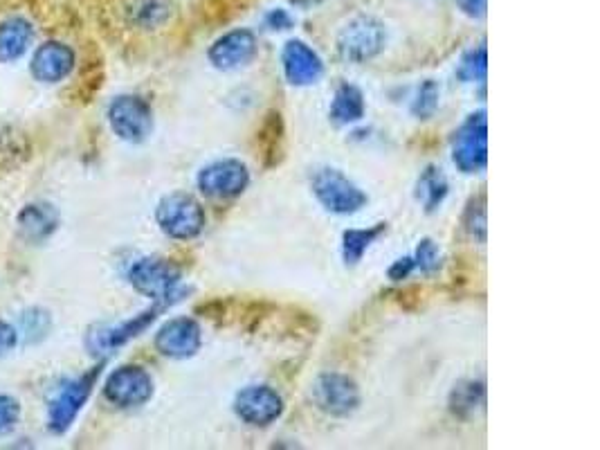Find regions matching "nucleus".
<instances>
[{"label":"nucleus","instance_id":"nucleus-1","mask_svg":"<svg viewBox=\"0 0 600 450\" xmlns=\"http://www.w3.org/2000/svg\"><path fill=\"white\" fill-rule=\"evenodd\" d=\"M129 279L135 291L162 306L183 300L187 293L185 288H180V279H183L180 270L171 261L160 257H144L135 261L129 270Z\"/></svg>","mask_w":600,"mask_h":450},{"label":"nucleus","instance_id":"nucleus-2","mask_svg":"<svg viewBox=\"0 0 600 450\" xmlns=\"http://www.w3.org/2000/svg\"><path fill=\"white\" fill-rule=\"evenodd\" d=\"M156 221L167 237L189 241L205 230V210L192 194L176 192L158 203Z\"/></svg>","mask_w":600,"mask_h":450},{"label":"nucleus","instance_id":"nucleus-3","mask_svg":"<svg viewBox=\"0 0 600 450\" xmlns=\"http://www.w3.org/2000/svg\"><path fill=\"white\" fill-rule=\"evenodd\" d=\"M311 187L317 201L324 205V210L333 214H353L367 205V194L349 176H344L340 169H317L311 176Z\"/></svg>","mask_w":600,"mask_h":450},{"label":"nucleus","instance_id":"nucleus-4","mask_svg":"<svg viewBox=\"0 0 600 450\" xmlns=\"http://www.w3.org/2000/svg\"><path fill=\"white\" fill-rule=\"evenodd\" d=\"M385 27L374 16H356L338 34V52L344 61L365 63L385 48Z\"/></svg>","mask_w":600,"mask_h":450},{"label":"nucleus","instance_id":"nucleus-5","mask_svg":"<svg viewBox=\"0 0 600 450\" xmlns=\"http://www.w3.org/2000/svg\"><path fill=\"white\" fill-rule=\"evenodd\" d=\"M99 374H102V367H95L84 376L75 378V381H68L61 387L59 394L54 396V401L50 403V412H48L50 432H54V435H63V432L70 430L72 423H75V419L79 417L81 408L86 405L88 396L93 394V387L97 383Z\"/></svg>","mask_w":600,"mask_h":450},{"label":"nucleus","instance_id":"nucleus-6","mask_svg":"<svg viewBox=\"0 0 600 450\" xmlns=\"http://www.w3.org/2000/svg\"><path fill=\"white\" fill-rule=\"evenodd\" d=\"M452 160L461 171L475 174L488 162V122L486 113H472L461 129L454 133L452 142Z\"/></svg>","mask_w":600,"mask_h":450},{"label":"nucleus","instance_id":"nucleus-7","mask_svg":"<svg viewBox=\"0 0 600 450\" xmlns=\"http://www.w3.org/2000/svg\"><path fill=\"white\" fill-rule=\"evenodd\" d=\"M108 122L117 138L126 142H144L153 131L151 106L138 95H120L108 106Z\"/></svg>","mask_w":600,"mask_h":450},{"label":"nucleus","instance_id":"nucleus-8","mask_svg":"<svg viewBox=\"0 0 600 450\" xmlns=\"http://www.w3.org/2000/svg\"><path fill=\"white\" fill-rule=\"evenodd\" d=\"M104 396L117 408H138L153 396V378L147 369L138 365H124L108 376Z\"/></svg>","mask_w":600,"mask_h":450},{"label":"nucleus","instance_id":"nucleus-9","mask_svg":"<svg viewBox=\"0 0 600 450\" xmlns=\"http://www.w3.org/2000/svg\"><path fill=\"white\" fill-rule=\"evenodd\" d=\"M198 189L209 198H234L250 185V171L241 160H216L200 169Z\"/></svg>","mask_w":600,"mask_h":450},{"label":"nucleus","instance_id":"nucleus-10","mask_svg":"<svg viewBox=\"0 0 600 450\" xmlns=\"http://www.w3.org/2000/svg\"><path fill=\"white\" fill-rule=\"evenodd\" d=\"M234 412L250 426H270L284 412V401L268 385H248L236 394Z\"/></svg>","mask_w":600,"mask_h":450},{"label":"nucleus","instance_id":"nucleus-11","mask_svg":"<svg viewBox=\"0 0 600 450\" xmlns=\"http://www.w3.org/2000/svg\"><path fill=\"white\" fill-rule=\"evenodd\" d=\"M315 403L333 417H349L358 408V385L344 374H322L315 383Z\"/></svg>","mask_w":600,"mask_h":450},{"label":"nucleus","instance_id":"nucleus-12","mask_svg":"<svg viewBox=\"0 0 600 450\" xmlns=\"http://www.w3.org/2000/svg\"><path fill=\"white\" fill-rule=\"evenodd\" d=\"M203 342V333H200L198 322L192 318H174L167 324H162L158 336H156V347L162 356L183 360L194 356Z\"/></svg>","mask_w":600,"mask_h":450},{"label":"nucleus","instance_id":"nucleus-13","mask_svg":"<svg viewBox=\"0 0 600 450\" xmlns=\"http://www.w3.org/2000/svg\"><path fill=\"white\" fill-rule=\"evenodd\" d=\"M75 70V52L66 43L48 41L34 52L30 72L41 84H57Z\"/></svg>","mask_w":600,"mask_h":450},{"label":"nucleus","instance_id":"nucleus-14","mask_svg":"<svg viewBox=\"0 0 600 450\" xmlns=\"http://www.w3.org/2000/svg\"><path fill=\"white\" fill-rule=\"evenodd\" d=\"M257 54V36L250 30H232L216 39L209 48V61L221 70H234L248 66Z\"/></svg>","mask_w":600,"mask_h":450},{"label":"nucleus","instance_id":"nucleus-15","mask_svg":"<svg viewBox=\"0 0 600 450\" xmlns=\"http://www.w3.org/2000/svg\"><path fill=\"white\" fill-rule=\"evenodd\" d=\"M281 63H284L286 79L295 86H311L322 77L324 72V63L320 59V54H317L311 45H306L299 39H293L284 45Z\"/></svg>","mask_w":600,"mask_h":450},{"label":"nucleus","instance_id":"nucleus-16","mask_svg":"<svg viewBox=\"0 0 600 450\" xmlns=\"http://www.w3.org/2000/svg\"><path fill=\"white\" fill-rule=\"evenodd\" d=\"M18 232L30 243L48 241L59 228V212L50 203H30L18 212Z\"/></svg>","mask_w":600,"mask_h":450},{"label":"nucleus","instance_id":"nucleus-17","mask_svg":"<svg viewBox=\"0 0 600 450\" xmlns=\"http://www.w3.org/2000/svg\"><path fill=\"white\" fill-rule=\"evenodd\" d=\"M162 309H165V306L156 304L153 309L135 315V318H131L129 322H122V324H117V327L104 329L102 333H95V336H93V349L99 351V354H111L113 349L126 345L129 340L138 338L144 329L151 327L153 320L158 318V313Z\"/></svg>","mask_w":600,"mask_h":450},{"label":"nucleus","instance_id":"nucleus-18","mask_svg":"<svg viewBox=\"0 0 600 450\" xmlns=\"http://www.w3.org/2000/svg\"><path fill=\"white\" fill-rule=\"evenodd\" d=\"M34 39V27L21 16L7 18L0 23V63H12L30 50Z\"/></svg>","mask_w":600,"mask_h":450},{"label":"nucleus","instance_id":"nucleus-19","mask_svg":"<svg viewBox=\"0 0 600 450\" xmlns=\"http://www.w3.org/2000/svg\"><path fill=\"white\" fill-rule=\"evenodd\" d=\"M365 97H362L360 88L351 86V84H342L333 95V104H331V120L338 126H347V124H356L365 117Z\"/></svg>","mask_w":600,"mask_h":450},{"label":"nucleus","instance_id":"nucleus-20","mask_svg":"<svg viewBox=\"0 0 600 450\" xmlns=\"http://www.w3.org/2000/svg\"><path fill=\"white\" fill-rule=\"evenodd\" d=\"M416 196L418 201L423 203L427 214H432L436 207L445 201V196H448V178H445V174L439 167L430 165L423 171L421 178H418Z\"/></svg>","mask_w":600,"mask_h":450},{"label":"nucleus","instance_id":"nucleus-21","mask_svg":"<svg viewBox=\"0 0 600 450\" xmlns=\"http://www.w3.org/2000/svg\"><path fill=\"white\" fill-rule=\"evenodd\" d=\"M385 232V223H378L374 228L367 230H347L342 237V255L347 264H358L365 257L371 243H374L380 234Z\"/></svg>","mask_w":600,"mask_h":450},{"label":"nucleus","instance_id":"nucleus-22","mask_svg":"<svg viewBox=\"0 0 600 450\" xmlns=\"http://www.w3.org/2000/svg\"><path fill=\"white\" fill-rule=\"evenodd\" d=\"M484 394V383L463 381L454 387L450 394V410L457 414V417L466 419L479 408V403H484Z\"/></svg>","mask_w":600,"mask_h":450},{"label":"nucleus","instance_id":"nucleus-23","mask_svg":"<svg viewBox=\"0 0 600 450\" xmlns=\"http://www.w3.org/2000/svg\"><path fill=\"white\" fill-rule=\"evenodd\" d=\"M281 142H284V122H281L279 113H268V120L261 126L259 144L266 156V165H275L281 153Z\"/></svg>","mask_w":600,"mask_h":450},{"label":"nucleus","instance_id":"nucleus-24","mask_svg":"<svg viewBox=\"0 0 600 450\" xmlns=\"http://www.w3.org/2000/svg\"><path fill=\"white\" fill-rule=\"evenodd\" d=\"M171 9L162 0H140L133 5V21L140 27H158L169 18Z\"/></svg>","mask_w":600,"mask_h":450},{"label":"nucleus","instance_id":"nucleus-25","mask_svg":"<svg viewBox=\"0 0 600 450\" xmlns=\"http://www.w3.org/2000/svg\"><path fill=\"white\" fill-rule=\"evenodd\" d=\"M439 97H441V90L436 86V81L432 79L423 81L416 93V99L412 102V113L418 117V120H430V117L436 113V108H439Z\"/></svg>","mask_w":600,"mask_h":450},{"label":"nucleus","instance_id":"nucleus-26","mask_svg":"<svg viewBox=\"0 0 600 450\" xmlns=\"http://www.w3.org/2000/svg\"><path fill=\"white\" fill-rule=\"evenodd\" d=\"M486 72H488V54H486L484 45H481V48L470 50L466 57L461 59L457 75H459V79L468 81L470 84V81H484Z\"/></svg>","mask_w":600,"mask_h":450},{"label":"nucleus","instance_id":"nucleus-27","mask_svg":"<svg viewBox=\"0 0 600 450\" xmlns=\"http://www.w3.org/2000/svg\"><path fill=\"white\" fill-rule=\"evenodd\" d=\"M414 266L425 275H432L441 268V250L432 239H423L418 243L416 255H414Z\"/></svg>","mask_w":600,"mask_h":450},{"label":"nucleus","instance_id":"nucleus-28","mask_svg":"<svg viewBox=\"0 0 600 450\" xmlns=\"http://www.w3.org/2000/svg\"><path fill=\"white\" fill-rule=\"evenodd\" d=\"M18 419H21V405H18V401L7 394L0 396V437L9 435L16 428Z\"/></svg>","mask_w":600,"mask_h":450},{"label":"nucleus","instance_id":"nucleus-29","mask_svg":"<svg viewBox=\"0 0 600 450\" xmlns=\"http://www.w3.org/2000/svg\"><path fill=\"white\" fill-rule=\"evenodd\" d=\"M293 23H295V18L290 16L286 9H270V12L266 14V27H268V30L284 32V30H290Z\"/></svg>","mask_w":600,"mask_h":450},{"label":"nucleus","instance_id":"nucleus-30","mask_svg":"<svg viewBox=\"0 0 600 450\" xmlns=\"http://www.w3.org/2000/svg\"><path fill=\"white\" fill-rule=\"evenodd\" d=\"M18 333L9 322H0V358L7 356L16 347Z\"/></svg>","mask_w":600,"mask_h":450},{"label":"nucleus","instance_id":"nucleus-31","mask_svg":"<svg viewBox=\"0 0 600 450\" xmlns=\"http://www.w3.org/2000/svg\"><path fill=\"white\" fill-rule=\"evenodd\" d=\"M414 268H416L414 257L398 259V261H394L392 268H389V279H392V282H403V279H407L409 275H412Z\"/></svg>","mask_w":600,"mask_h":450},{"label":"nucleus","instance_id":"nucleus-32","mask_svg":"<svg viewBox=\"0 0 600 450\" xmlns=\"http://www.w3.org/2000/svg\"><path fill=\"white\" fill-rule=\"evenodd\" d=\"M459 7L463 9V14H468L472 18H481L486 16L488 0H459Z\"/></svg>","mask_w":600,"mask_h":450}]
</instances>
